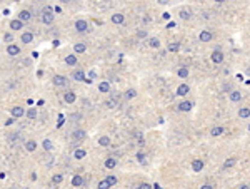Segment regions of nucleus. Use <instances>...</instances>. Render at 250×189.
<instances>
[{
	"label": "nucleus",
	"instance_id": "obj_11",
	"mask_svg": "<svg viewBox=\"0 0 250 189\" xmlns=\"http://www.w3.org/2000/svg\"><path fill=\"white\" fill-rule=\"evenodd\" d=\"M190 92V85L189 84H180L177 87V95H187Z\"/></svg>",
	"mask_w": 250,
	"mask_h": 189
},
{
	"label": "nucleus",
	"instance_id": "obj_20",
	"mask_svg": "<svg viewBox=\"0 0 250 189\" xmlns=\"http://www.w3.org/2000/svg\"><path fill=\"white\" fill-rule=\"evenodd\" d=\"M98 91H100V92H104V94L110 92V82H107V80L100 82V84H98Z\"/></svg>",
	"mask_w": 250,
	"mask_h": 189
},
{
	"label": "nucleus",
	"instance_id": "obj_48",
	"mask_svg": "<svg viewBox=\"0 0 250 189\" xmlns=\"http://www.w3.org/2000/svg\"><path fill=\"white\" fill-rule=\"evenodd\" d=\"M162 17H164V18H165V20H168V18H170V14H168V12H165V14H164V15H162Z\"/></svg>",
	"mask_w": 250,
	"mask_h": 189
},
{
	"label": "nucleus",
	"instance_id": "obj_50",
	"mask_svg": "<svg viewBox=\"0 0 250 189\" xmlns=\"http://www.w3.org/2000/svg\"><path fill=\"white\" fill-rule=\"evenodd\" d=\"M173 27H175V24H173V22H170V24L167 25V29H173Z\"/></svg>",
	"mask_w": 250,
	"mask_h": 189
},
{
	"label": "nucleus",
	"instance_id": "obj_1",
	"mask_svg": "<svg viewBox=\"0 0 250 189\" xmlns=\"http://www.w3.org/2000/svg\"><path fill=\"white\" fill-rule=\"evenodd\" d=\"M55 20V15H54V10L50 7H45L42 12V22L45 24V25H50V24H54Z\"/></svg>",
	"mask_w": 250,
	"mask_h": 189
},
{
	"label": "nucleus",
	"instance_id": "obj_13",
	"mask_svg": "<svg viewBox=\"0 0 250 189\" xmlns=\"http://www.w3.org/2000/svg\"><path fill=\"white\" fill-rule=\"evenodd\" d=\"M75 99H77V95H75L73 91H68V92H65L64 94V101L67 102V104H73Z\"/></svg>",
	"mask_w": 250,
	"mask_h": 189
},
{
	"label": "nucleus",
	"instance_id": "obj_46",
	"mask_svg": "<svg viewBox=\"0 0 250 189\" xmlns=\"http://www.w3.org/2000/svg\"><path fill=\"white\" fill-rule=\"evenodd\" d=\"M200 189H214V186L212 184H204V186H200Z\"/></svg>",
	"mask_w": 250,
	"mask_h": 189
},
{
	"label": "nucleus",
	"instance_id": "obj_49",
	"mask_svg": "<svg viewBox=\"0 0 250 189\" xmlns=\"http://www.w3.org/2000/svg\"><path fill=\"white\" fill-rule=\"evenodd\" d=\"M143 22H145V24H148V22H152V17H145V18H143Z\"/></svg>",
	"mask_w": 250,
	"mask_h": 189
},
{
	"label": "nucleus",
	"instance_id": "obj_19",
	"mask_svg": "<svg viewBox=\"0 0 250 189\" xmlns=\"http://www.w3.org/2000/svg\"><path fill=\"white\" fill-rule=\"evenodd\" d=\"M10 29L12 30H20V29H23V24H22L18 18H14V20H10Z\"/></svg>",
	"mask_w": 250,
	"mask_h": 189
},
{
	"label": "nucleus",
	"instance_id": "obj_7",
	"mask_svg": "<svg viewBox=\"0 0 250 189\" xmlns=\"http://www.w3.org/2000/svg\"><path fill=\"white\" fill-rule=\"evenodd\" d=\"M192 106H193V104L190 101H182L179 106H177V109H179L180 112H189V111L192 109Z\"/></svg>",
	"mask_w": 250,
	"mask_h": 189
},
{
	"label": "nucleus",
	"instance_id": "obj_39",
	"mask_svg": "<svg viewBox=\"0 0 250 189\" xmlns=\"http://www.w3.org/2000/svg\"><path fill=\"white\" fill-rule=\"evenodd\" d=\"M180 17H182L183 20H189V18L192 17V12H189V10H180Z\"/></svg>",
	"mask_w": 250,
	"mask_h": 189
},
{
	"label": "nucleus",
	"instance_id": "obj_44",
	"mask_svg": "<svg viewBox=\"0 0 250 189\" xmlns=\"http://www.w3.org/2000/svg\"><path fill=\"white\" fill-rule=\"evenodd\" d=\"M4 39L7 40V42H12V40H14V37H12V34H5V35H4Z\"/></svg>",
	"mask_w": 250,
	"mask_h": 189
},
{
	"label": "nucleus",
	"instance_id": "obj_38",
	"mask_svg": "<svg viewBox=\"0 0 250 189\" xmlns=\"http://www.w3.org/2000/svg\"><path fill=\"white\" fill-rule=\"evenodd\" d=\"M137 159H139V162L143 164V166L147 164V157H145V154L143 152H137Z\"/></svg>",
	"mask_w": 250,
	"mask_h": 189
},
{
	"label": "nucleus",
	"instance_id": "obj_24",
	"mask_svg": "<svg viewBox=\"0 0 250 189\" xmlns=\"http://www.w3.org/2000/svg\"><path fill=\"white\" fill-rule=\"evenodd\" d=\"M223 134V127L222 126H215V127H212L210 131V136H214V137H218V136Z\"/></svg>",
	"mask_w": 250,
	"mask_h": 189
},
{
	"label": "nucleus",
	"instance_id": "obj_12",
	"mask_svg": "<svg viewBox=\"0 0 250 189\" xmlns=\"http://www.w3.org/2000/svg\"><path fill=\"white\" fill-rule=\"evenodd\" d=\"M20 42L22 44H30V42H33V34L32 32H23L20 37Z\"/></svg>",
	"mask_w": 250,
	"mask_h": 189
},
{
	"label": "nucleus",
	"instance_id": "obj_34",
	"mask_svg": "<svg viewBox=\"0 0 250 189\" xmlns=\"http://www.w3.org/2000/svg\"><path fill=\"white\" fill-rule=\"evenodd\" d=\"M168 50L170 52H179L180 50V42H170V44H168Z\"/></svg>",
	"mask_w": 250,
	"mask_h": 189
},
{
	"label": "nucleus",
	"instance_id": "obj_16",
	"mask_svg": "<svg viewBox=\"0 0 250 189\" xmlns=\"http://www.w3.org/2000/svg\"><path fill=\"white\" fill-rule=\"evenodd\" d=\"M112 22H114L115 25H120V24L125 22V15L123 14H114L112 15Z\"/></svg>",
	"mask_w": 250,
	"mask_h": 189
},
{
	"label": "nucleus",
	"instance_id": "obj_4",
	"mask_svg": "<svg viewBox=\"0 0 250 189\" xmlns=\"http://www.w3.org/2000/svg\"><path fill=\"white\" fill-rule=\"evenodd\" d=\"M20 52H22V49L15 44H10L7 47V54L10 55V57H17V55H20Z\"/></svg>",
	"mask_w": 250,
	"mask_h": 189
},
{
	"label": "nucleus",
	"instance_id": "obj_30",
	"mask_svg": "<svg viewBox=\"0 0 250 189\" xmlns=\"http://www.w3.org/2000/svg\"><path fill=\"white\" fill-rule=\"evenodd\" d=\"M85 156H87V151H85V149H75V152H73V157H75L77 161L83 159Z\"/></svg>",
	"mask_w": 250,
	"mask_h": 189
},
{
	"label": "nucleus",
	"instance_id": "obj_36",
	"mask_svg": "<svg viewBox=\"0 0 250 189\" xmlns=\"http://www.w3.org/2000/svg\"><path fill=\"white\" fill-rule=\"evenodd\" d=\"M62 181H64V176H62V174H55L54 178H52V182H54L55 186L62 184Z\"/></svg>",
	"mask_w": 250,
	"mask_h": 189
},
{
	"label": "nucleus",
	"instance_id": "obj_51",
	"mask_svg": "<svg viewBox=\"0 0 250 189\" xmlns=\"http://www.w3.org/2000/svg\"><path fill=\"white\" fill-rule=\"evenodd\" d=\"M239 189H248V184H242V186H240Z\"/></svg>",
	"mask_w": 250,
	"mask_h": 189
},
{
	"label": "nucleus",
	"instance_id": "obj_31",
	"mask_svg": "<svg viewBox=\"0 0 250 189\" xmlns=\"http://www.w3.org/2000/svg\"><path fill=\"white\" fill-rule=\"evenodd\" d=\"M115 166H117V159H115V157H108V159L105 161V167H107V169H114Z\"/></svg>",
	"mask_w": 250,
	"mask_h": 189
},
{
	"label": "nucleus",
	"instance_id": "obj_28",
	"mask_svg": "<svg viewBox=\"0 0 250 189\" xmlns=\"http://www.w3.org/2000/svg\"><path fill=\"white\" fill-rule=\"evenodd\" d=\"M42 147H43V151H47V152H50V151L54 149V144H52V141H50V139H43V142H42Z\"/></svg>",
	"mask_w": 250,
	"mask_h": 189
},
{
	"label": "nucleus",
	"instance_id": "obj_33",
	"mask_svg": "<svg viewBox=\"0 0 250 189\" xmlns=\"http://www.w3.org/2000/svg\"><path fill=\"white\" fill-rule=\"evenodd\" d=\"M65 64L67 66H75L77 64V55H67L65 57Z\"/></svg>",
	"mask_w": 250,
	"mask_h": 189
},
{
	"label": "nucleus",
	"instance_id": "obj_26",
	"mask_svg": "<svg viewBox=\"0 0 250 189\" xmlns=\"http://www.w3.org/2000/svg\"><path fill=\"white\" fill-rule=\"evenodd\" d=\"M177 75H179L180 79H185V77L190 75V70L187 69V67H180V69L177 70Z\"/></svg>",
	"mask_w": 250,
	"mask_h": 189
},
{
	"label": "nucleus",
	"instance_id": "obj_5",
	"mask_svg": "<svg viewBox=\"0 0 250 189\" xmlns=\"http://www.w3.org/2000/svg\"><path fill=\"white\" fill-rule=\"evenodd\" d=\"M52 82H54L57 87H64V85H67V84H68V79L65 75H55Z\"/></svg>",
	"mask_w": 250,
	"mask_h": 189
},
{
	"label": "nucleus",
	"instance_id": "obj_45",
	"mask_svg": "<svg viewBox=\"0 0 250 189\" xmlns=\"http://www.w3.org/2000/svg\"><path fill=\"white\" fill-rule=\"evenodd\" d=\"M137 37H147V32L145 30H139V32H137Z\"/></svg>",
	"mask_w": 250,
	"mask_h": 189
},
{
	"label": "nucleus",
	"instance_id": "obj_40",
	"mask_svg": "<svg viewBox=\"0 0 250 189\" xmlns=\"http://www.w3.org/2000/svg\"><path fill=\"white\" fill-rule=\"evenodd\" d=\"M97 189H110V186L107 184V181H105V179H102V181L97 184Z\"/></svg>",
	"mask_w": 250,
	"mask_h": 189
},
{
	"label": "nucleus",
	"instance_id": "obj_29",
	"mask_svg": "<svg viewBox=\"0 0 250 189\" xmlns=\"http://www.w3.org/2000/svg\"><path fill=\"white\" fill-rule=\"evenodd\" d=\"M137 97V89H129V91H125L123 94V99H127V101H130V99Z\"/></svg>",
	"mask_w": 250,
	"mask_h": 189
},
{
	"label": "nucleus",
	"instance_id": "obj_27",
	"mask_svg": "<svg viewBox=\"0 0 250 189\" xmlns=\"http://www.w3.org/2000/svg\"><path fill=\"white\" fill-rule=\"evenodd\" d=\"M148 45L152 49H160V40H158L157 37H150L148 39Z\"/></svg>",
	"mask_w": 250,
	"mask_h": 189
},
{
	"label": "nucleus",
	"instance_id": "obj_14",
	"mask_svg": "<svg viewBox=\"0 0 250 189\" xmlns=\"http://www.w3.org/2000/svg\"><path fill=\"white\" fill-rule=\"evenodd\" d=\"M212 32H208V30H202L200 32V35H198V39H200V42H210L212 40Z\"/></svg>",
	"mask_w": 250,
	"mask_h": 189
},
{
	"label": "nucleus",
	"instance_id": "obj_21",
	"mask_svg": "<svg viewBox=\"0 0 250 189\" xmlns=\"http://www.w3.org/2000/svg\"><path fill=\"white\" fill-rule=\"evenodd\" d=\"M242 97H243V95H242V92H240V91L230 92V101H232V102H240V101H242Z\"/></svg>",
	"mask_w": 250,
	"mask_h": 189
},
{
	"label": "nucleus",
	"instance_id": "obj_22",
	"mask_svg": "<svg viewBox=\"0 0 250 189\" xmlns=\"http://www.w3.org/2000/svg\"><path fill=\"white\" fill-rule=\"evenodd\" d=\"M73 50H75V54H83V52L87 50V45L83 44V42H79V44L73 45Z\"/></svg>",
	"mask_w": 250,
	"mask_h": 189
},
{
	"label": "nucleus",
	"instance_id": "obj_41",
	"mask_svg": "<svg viewBox=\"0 0 250 189\" xmlns=\"http://www.w3.org/2000/svg\"><path fill=\"white\" fill-rule=\"evenodd\" d=\"M18 139H20V134H15V132L8 136V141L10 142H15V141H18Z\"/></svg>",
	"mask_w": 250,
	"mask_h": 189
},
{
	"label": "nucleus",
	"instance_id": "obj_32",
	"mask_svg": "<svg viewBox=\"0 0 250 189\" xmlns=\"http://www.w3.org/2000/svg\"><path fill=\"white\" fill-rule=\"evenodd\" d=\"M25 116L29 117V119H35V117H37V109H35V107L27 109V111H25Z\"/></svg>",
	"mask_w": 250,
	"mask_h": 189
},
{
	"label": "nucleus",
	"instance_id": "obj_42",
	"mask_svg": "<svg viewBox=\"0 0 250 189\" xmlns=\"http://www.w3.org/2000/svg\"><path fill=\"white\" fill-rule=\"evenodd\" d=\"M137 189H152V186H150L148 182H142V184L137 186Z\"/></svg>",
	"mask_w": 250,
	"mask_h": 189
},
{
	"label": "nucleus",
	"instance_id": "obj_2",
	"mask_svg": "<svg viewBox=\"0 0 250 189\" xmlns=\"http://www.w3.org/2000/svg\"><path fill=\"white\" fill-rule=\"evenodd\" d=\"M75 30H77V32H87V30H89V22H87V20H83V18H79V20H75Z\"/></svg>",
	"mask_w": 250,
	"mask_h": 189
},
{
	"label": "nucleus",
	"instance_id": "obj_47",
	"mask_svg": "<svg viewBox=\"0 0 250 189\" xmlns=\"http://www.w3.org/2000/svg\"><path fill=\"white\" fill-rule=\"evenodd\" d=\"M14 120L15 119H12V117H10V119H7V120H5V126H12V124H14Z\"/></svg>",
	"mask_w": 250,
	"mask_h": 189
},
{
	"label": "nucleus",
	"instance_id": "obj_15",
	"mask_svg": "<svg viewBox=\"0 0 250 189\" xmlns=\"http://www.w3.org/2000/svg\"><path fill=\"white\" fill-rule=\"evenodd\" d=\"M192 169L195 172H200L202 169H204V161L202 159H195V161H192Z\"/></svg>",
	"mask_w": 250,
	"mask_h": 189
},
{
	"label": "nucleus",
	"instance_id": "obj_3",
	"mask_svg": "<svg viewBox=\"0 0 250 189\" xmlns=\"http://www.w3.org/2000/svg\"><path fill=\"white\" fill-rule=\"evenodd\" d=\"M10 114H12V119H18V117L25 116V109L20 106H15V107H12Z\"/></svg>",
	"mask_w": 250,
	"mask_h": 189
},
{
	"label": "nucleus",
	"instance_id": "obj_18",
	"mask_svg": "<svg viewBox=\"0 0 250 189\" xmlns=\"http://www.w3.org/2000/svg\"><path fill=\"white\" fill-rule=\"evenodd\" d=\"M98 144L102 146V147H108V146L112 144V139H110V136H100V139H98Z\"/></svg>",
	"mask_w": 250,
	"mask_h": 189
},
{
	"label": "nucleus",
	"instance_id": "obj_8",
	"mask_svg": "<svg viewBox=\"0 0 250 189\" xmlns=\"http://www.w3.org/2000/svg\"><path fill=\"white\" fill-rule=\"evenodd\" d=\"M85 136H87V132L83 131V129H77V131L72 132V139H73V141H83Z\"/></svg>",
	"mask_w": 250,
	"mask_h": 189
},
{
	"label": "nucleus",
	"instance_id": "obj_17",
	"mask_svg": "<svg viewBox=\"0 0 250 189\" xmlns=\"http://www.w3.org/2000/svg\"><path fill=\"white\" fill-rule=\"evenodd\" d=\"M72 186H73V187H80V186H83V176L75 174L73 179H72Z\"/></svg>",
	"mask_w": 250,
	"mask_h": 189
},
{
	"label": "nucleus",
	"instance_id": "obj_23",
	"mask_svg": "<svg viewBox=\"0 0 250 189\" xmlns=\"http://www.w3.org/2000/svg\"><path fill=\"white\" fill-rule=\"evenodd\" d=\"M25 149L29 151V152H33V151L37 149V142L33 141V139H30V141L25 142Z\"/></svg>",
	"mask_w": 250,
	"mask_h": 189
},
{
	"label": "nucleus",
	"instance_id": "obj_43",
	"mask_svg": "<svg viewBox=\"0 0 250 189\" xmlns=\"http://www.w3.org/2000/svg\"><path fill=\"white\" fill-rule=\"evenodd\" d=\"M115 104H117V101H115V99H108V101L105 102V106H107V107H115Z\"/></svg>",
	"mask_w": 250,
	"mask_h": 189
},
{
	"label": "nucleus",
	"instance_id": "obj_25",
	"mask_svg": "<svg viewBox=\"0 0 250 189\" xmlns=\"http://www.w3.org/2000/svg\"><path fill=\"white\" fill-rule=\"evenodd\" d=\"M239 117H242V119H248L250 117V107H242V109H239Z\"/></svg>",
	"mask_w": 250,
	"mask_h": 189
},
{
	"label": "nucleus",
	"instance_id": "obj_6",
	"mask_svg": "<svg viewBox=\"0 0 250 189\" xmlns=\"http://www.w3.org/2000/svg\"><path fill=\"white\" fill-rule=\"evenodd\" d=\"M223 52L222 50H214L212 52V62H214V64H222V62H223Z\"/></svg>",
	"mask_w": 250,
	"mask_h": 189
},
{
	"label": "nucleus",
	"instance_id": "obj_35",
	"mask_svg": "<svg viewBox=\"0 0 250 189\" xmlns=\"http://www.w3.org/2000/svg\"><path fill=\"white\" fill-rule=\"evenodd\" d=\"M105 181H107V184L112 187V186H115L118 182V179H117V176H107V178H105Z\"/></svg>",
	"mask_w": 250,
	"mask_h": 189
},
{
	"label": "nucleus",
	"instance_id": "obj_10",
	"mask_svg": "<svg viewBox=\"0 0 250 189\" xmlns=\"http://www.w3.org/2000/svg\"><path fill=\"white\" fill-rule=\"evenodd\" d=\"M72 77H73L77 82H85V79H87V75H85V72H83L82 69H79V70H75L73 74H72Z\"/></svg>",
	"mask_w": 250,
	"mask_h": 189
},
{
	"label": "nucleus",
	"instance_id": "obj_9",
	"mask_svg": "<svg viewBox=\"0 0 250 189\" xmlns=\"http://www.w3.org/2000/svg\"><path fill=\"white\" fill-rule=\"evenodd\" d=\"M17 18L20 20L22 24H23V22H29L30 18H32V12H30V10H22L20 14H18Z\"/></svg>",
	"mask_w": 250,
	"mask_h": 189
},
{
	"label": "nucleus",
	"instance_id": "obj_37",
	"mask_svg": "<svg viewBox=\"0 0 250 189\" xmlns=\"http://www.w3.org/2000/svg\"><path fill=\"white\" fill-rule=\"evenodd\" d=\"M233 164H235V159H233V157H229V159H225L223 167H225V169H229V167H232Z\"/></svg>",
	"mask_w": 250,
	"mask_h": 189
}]
</instances>
